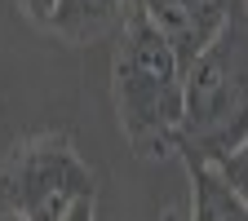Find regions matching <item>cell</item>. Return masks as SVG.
I'll use <instances>...</instances> for the list:
<instances>
[{"instance_id": "6da1fadb", "label": "cell", "mask_w": 248, "mask_h": 221, "mask_svg": "<svg viewBox=\"0 0 248 221\" xmlns=\"http://www.w3.org/2000/svg\"><path fill=\"white\" fill-rule=\"evenodd\" d=\"M248 142V0H239L213 44L182 71V129L173 155L213 168Z\"/></svg>"}, {"instance_id": "7a4b0ae2", "label": "cell", "mask_w": 248, "mask_h": 221, "mask_svg": "<svg viewBox=\"0 0 248 221\" xmlns=\"http://www.w3.org/2000/svg\"><path fill=\"white\" fill-rule=\"evenodd\" d=\"M111 93L120 129L142 160L173 155L182 129V62L142 9L124 22L115 40Z\"/></svg>"}, {"instance_id": "3957f363", "label": "cell", "mask_w": 248, "mask_h": 221, "mask_svg": "<svg viewBox=\"0 0 248 221\" xmlns=\"http://www.w3.org/2000/svg\"><path fill=\"white\" fill-rule=\"evenodd\" d=\"M80 199H93V173L62 133L27 137L0 164V208L27 221H62Z\"/></svg>"}, {"instance_id": "277c9868", "label": "cell", "mask_w": 248, "mask_h": 221, "mask_svg": "<svg viewBox=\"0 0 248 221\" xmlns=\"http://www.w3.org/2000/svg\"><path fill=\"white\" fill-rule=\"evenodd\" d=\"M239 0H138V9L146 14V22L169 40V49L177 53L182 71L213 44V36L226 27V18L235 14Z\"/></svg>"}, {"instance_id": "5b68a950", "label": "cell", "mask_w": 248, "mask_h": 221, "mask_svg": "<svg viewBox=\"0 0 248 221\" xmlns=\"http://www.w3.org/2000/svg\"><path fill=\"white\" fill-rule=\"evenodd\" d=\"M133 14L138 0H58L45 31H53L67 44H93L102 36H120Z\"/></svg>"}, {"instance_id": "8992f818", "label": "cell", "mask_w": 248, "mask_h": 221, "mask_svg": "<svg viewBox=\"0 0 248 221\" xmlns=\"http://www.w3.org/2000/svg\"><path fill=\"white\" fill-rule=\"evenodd\" d=\"M191 177V221H248V208L217 177V168H186Z\"/></svg>"}, {"instance_id": "52a82bcc", "label": "cell", "mask_w": 248, "mask_h": 221, "mask_svg": "<svg viewBox=\"0 0 248 221\" xmlns=\"http://www.w3.org/2000/svg\"><path fill=\"white\" fill-rule=\"evenodd\" d=\"M213 168H217V177H222L231 191H235V199L248 208V142H244V146H235L226 160H222V164H213Z\"/></svg>"}, {"instance_id": "ba28073f", "label": "cell", "mask_w": 248, "mask_h": 221, "mask_svg": "<svg viewBox=\"0 0 248 221\" xmlns=\"http://www.w3.org/2000/svg\"><path fill=\"white\" fill-rule=\"evenodd\" d=\"M53 5H58V0H18V9H22L31 22H40V27H49V14H53Z\"/></svg>"}, {"instance_id": "9c48e42d", "label": "cell", "mask_w": 248, "mask_h": 221, "mask_svg": "<svg viewBox=\"0 0 248 221\" xmlns=\"http://www.w3.org/2000/svg\"><path fill=\"white\" fill-rule=\"evenodd\" d=\"M62 221H93V199H80L67 217H62Z\"/></svg>"}, {"instance_id": "30bf717a", "label": "cell", "mask_w": 248, "mask_h": 221, "mask_svg": "<svg viewBox=\"0 0 248 221\" xmlns=\"http://www.w3.org/2000/svg\"><path fill=\"white\" fill-rule=\"evenodd\" d=\"M0 221H27L22 212H9V208H0Z\"/></svg>"}]
</instances>
